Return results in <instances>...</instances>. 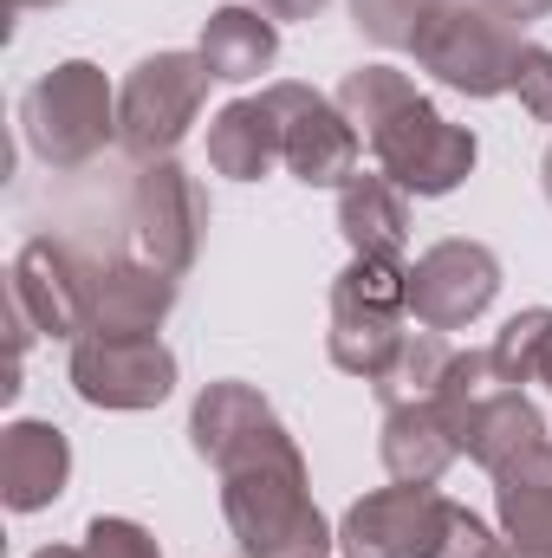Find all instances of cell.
I'll list each match as a JSON object with an SVG mask.
<instances>
[{
  "mask_svg": "<svg viewBox=\"0 0 552 558\" xmlns=\"http://www.w3.org/2000/svg\"><path fill=\"white\" fill-rule=\"evenodd\" d=\"M377 454H384L391 481L435 487V481L455 468L461 441L448 435V422H442V410H435V403H410V410H384V428H377Z\"/></svg>",
  "mask_w": 552,
  "mask_h": 558,
  "instance_id": "17",
  "label": "cell"
},
{
  "mask_svg": "<svg viewBox=\"0 0 552 558\" xmlns=\"http://www.w3.org/2000/svg\"><path fill=\"white\" fill-rule=\"evenodd\" d=\"M279 162V124L267 98H235L208 118V169L228 182H261Z\"/></svg>",
  "mask_w": 552,
  "mask_h": 558,
  "instance_id": "18",
  "label": "cell"
},
{
  "mask_svg": "<svg viewBox=\"0 0 552 558\" xmlns=\"http://www.w3.org/2000/svg\"><path fill=\"white\" fill-rule=\"evenodd\" d=\"M448 364H455V344H448V331H422V325H416L410 338H404V351H397V364H391V371H384L371 390H377V403H384V410L435 403V390H442Z\"/></svg>",
  "mask_w": 552,
  "mask_h": 558,
  "instance_id": "21",
  "label": "cell"
},
{
  "mask_svg": "<svg viewBox=\"0 0 552 558\" xmlns=\"http://www.w3.org/2000/svg\"><path fill=\"white\" fill-rule=\"evenodd\" d=\"M208 85H215V72L202 65V52L163 46V52L137 59L131 78L118 85V143H124V156H137V162L176 156L182 137L195 131L202 105H208Z\"/></svg>",
  "mask_w": 552,
  "mask_h": 558,
  "instance_id": "7",
  "label": "cell"
},
{
  "mask_svg": "<svg viewBox=\"0 0 552 558\" xmlns=\"http://www.w3.org/2000/svg\"><path fill=\"white\" fill-rule=\"evenodd\" d=\"M169 312H176V274L149 267L137 254L92 267V331L98 338H156Z\"/></svg>",
  "mask_w": 552,
  "mask_h": 558,
  "instance_id": "14",
  "label": "cell"
},
{
  "mask_svg": "<svg viewBox=\"0 0 552 558\" xmlns=\"http://www.w3.org/2000/svg\"><path fill=\"white\" fill-rule=\"evenodd\" d=\"M540 441H552L547 416L533 410V397H527V390H507L488 416L475 422V435H468V461L494 474V468H507L514 454H527V448H540Z\"/></svg>",
  "mask_w": 552,
  "mask_h": 558,
  "instance_id": "22",
  "label": "cell"
},
{
  "mask_svg": "<svg viewBox=\"0 0 552 558\" xmlns=\"http://www.w3.org/2000/svg\"><path fill=\"white\" fill-rule=\"evenodd\" d=\"M520 52H527V39L501 13H488L481 0H442L422 20V33H416V46H410L416 65L435 85L461 92V98H501V92H514Z\"/></svg>",
  "mask_w": 552,
  "mask_h": 558,
  "instance_id": "6",
  "label": "cell"
},
{
  "mask_svg": "<svg viewBox=\"0 0 552 558\" xmlns=\"http://www.w3.org/2000/svg\"><path fill=\"white\" fill-rule=\"evenodd\" d=\"M13 13H26V7H59V0H7Z\"/></svg>",
  "mask_w": 552,
  "mask_h": 558,
  "instance_id": "32",
  "label": "cell"
},
{
  "mask_svg": "<svg viewBox=\"0 0 552 558\" xmlns=\"http://www.w3.org/2000/svg\"><path fill=\"white\" fill-rule=\"evenodd\" d=\"M202 65L215 72V85H254L261 72H274L279 59V20H267L261 7L235 0V7H215L202 20V39H195Z\"/></svg>",
  "mask_w": 552,
  "mask_h": 558,
  "instance_id": "16",
  "label": "cell"
},
{
  "mask_svg": "<svg viewBox=\"0 0 552 558\" xmlns=\"http://www.w3.org/2000/svg\"><path fill=\"white\" fill-rule=\"evenodd\" d=\"M72 481V435L59 422L20 416L0 428V500L13 513H46Z\"/></svg>",
  "mask_w": 552,
  "mask_h": 558,
  "instance_id": "13",
  "label": "cell"
},
{
  "mask_svg": "<svg viewBox=\"0 0 552 558\" xmlns=\"http://www.w3.org/2000/svg\"><path fill=\"white\" fill-rule=\"evenodd\" d=\"M332 98L351 118V131L364 137L371 169H384L404 195H422V202L455 195L475 175V162H481L475 131L448 124L416 92L410 72H397V65H358V72H345V85Z\"/></svg>",
  "mask_w": 552,
  "mask_h": 558,
  "instance_id": "2",
  "label": "cell"
},
{
  "mask_svg": "<svg viewBox=\"0 0 552 558\" xmlns=\"http://www.w3.org/2000/svg\"><path fill=\"white\" fill-rule=\"evenodd\" d=\"M435 7H442V0H351V20H358L364 39H377V46H391V52H410L416 33H422V20H429Z\"/></svg>",
  "mask_w": 552,
  "mask_h": 558,
  "instance_id": "24",
  "label": "cell"
},
{
  "mask_svg": "<svg viewBox=\"0 0 552 558\" xmlns=\"http://www.w3.org/2000/svg\"><path fill=\"white\" fill-rule=\"evenodd\" d=\"M540 182H547V202H552V149L540 156Z\"/></svg>",
  "mask_w": 552,
  "mask_h": 558,
  "instance_id": "31",
  "label": "cell"
},
{
  "mask_svg": "<svg viewBox=\"0 0 552 558\" xmlns=\"http://www.w3.org/2000/svg\"><path fill=\"white\" fill-rule=\"evenodd\" d=\"M189 441L221 474V520L241 539V558L338 553V526L312 500L305 454L254 384H241V377L202 384V397L189 410Z\"/></svg>",
  "mask_w": 552,
  "mask_h": 558,
  "instance_id": "1",
  "label": "cell"
},
{
  "mask_svg": "<svg viewBox=\"0 0 552 558\" xmlns=\"http://www.w3.org/2000/svg\"><path fill=\"white\" fill-rule=\"evenodd\" d=\"M488 481H494L501 533H507L514 546H552V441L514 454V461L494 468Z\"/></svg>",
  "mask_w": 552,
  "mask_h": 558,
  "instance_id": "19",
  "label": "cell"
},
{
  "mask_svg": "<svg viewBox=\"0 0 552 558\" xmlns=\"http://www.w3.org/2000/svg\"><path fill=\"white\" fill-rule=\"evenodd\" d=\"M501 299V260L481 241H435L410 267V318L422 331H468Z\"/></svg>",
  "mask_w": 552,
  "mask_h": 558,
  "instance_id": "11",
  "label": "cell"
},
{
  "mask_svg": "<svg viewBox=\"0 0 552 558\" xmlns=\"http://www.w3.org/2000/svg\"><path fill=\"white\" fill-rule=\"evenodd\" d=\"M494 364L507 384H547L552 377V305H527L494 331Z\"/></svg>",
  "mask_w": 552,
  "mask_h": 558,
  "instance_id": "23",
  "label": "cell"
},
{
  "mask_svg": "<svg viewBox=\"0 0 552 558\" xmlns=\"http://www.w3.org/2000/svg\"><path fill=\"white\" fill-rule=\"evenodd\" d=\"M410 338V267L404 260H358L332 279V325L325 351L345 377L377 384Z\"/></svg>",
  "mask_w": 552,
  "mask_h": 558,
  "instance_id": "5",
  "label": "cell"
},
{
  "mask_svg": "<svg viewBox=\"0 0 552 558\" xmlns=\"http://www.w3.org/2000/svg\"><path fill=\"white\" fill-rule=\"evenodd\" d=\"M85 558H163L156 546V533L137 526V520H124V513H98V520H85Z\"/></svg>",
  "mask_w": 552,
  "mask_h": 558,
  "instance_id": "25",
  "label": "cell"
},
{
  "mask_svg": "<svg viewBox=\"0 0 552 558\" xmlns=\"http://www.w3.org/2000/svg\"><path fill=\"white\" fill-rule=\"evenodd\" d=\"M248 7H261L267 20H312V13H325L332 0H248Z\"/></svg>",
  "mask_w": 552,
  "mask_h": 558,
  "instance_id": "28",
  "label": "cell"
},
{
  "mask_svg": "<svg viewBox=\"0 0 552 558\" xmlns=\"http://www.w3.org/2000/svg\"><path fill=\"white\" fill-rule=\"evenodd\" d=\"M488 13H501L507 26H533V20H547L552 13V0H481Z\"/></svg>",
  "mask_w": 552,
  "mask_h": 558,
  "instance_id": "27",
  "label": "cell"
},
{
  "mask_svg": "<svg viewBox=\"0 0 552 558\" xmlns=\"http://www.w3.org/2000/svg\"><path fill=\"white\" fill-rule=\"evenodd\" d=\"M514 98L533 124H552V46H527L514 65Z\"/></svg>",
  "mask_w": 552,
  "mask_h": 558,
  "instance_id": "26",
  "label": "cell"
},
{
  "mask_svg": "<svg viewBox=\"0 0 552 558\" xmlns=\"http://www.w3.org/2000/svg\"><path fill=\"white\" fill-rule=\"evenodd\" d=\"M494 546L481 513L416 481L351 500L338 520V558H494Z\"/></svg>",
  "mask_w": 552,
  "mask_h": 558,
  "instance_id": "3",
  "label": "cell"
},
{
  "mask_svg": "<svg viewBox=\"0 0 552 558\" xmlns=\"http://www.w3.org/2000/svg\"><path fill=\"white\" fill-rule=\"evenodd\" d=\"M494 558H552V546H514V539H501Z\"/></svg>",
  "mask_w": 552,
  "mask_h": 558,
  "instance_id": "29",
  "label": "cell"
},
{
  "mask_svg": "<svg viewBox=\"0 0 552 558\" xmlns=\"http://www.w3.org/2000/svg\"><path fill=\"white\" fill-rule=\"evenodd\" d=\"M33 558H85V546H39Z\"/></svg>",
  "mask_w": 552,
  "mask_h": 558,
  "instance_id": "30",
  "label": "cell"
},
{
  "mask_svg": "<svg viewBox=\"0 0 552 558\" xmlns=\"http://www.w3.org/2000/svg\"><path fill=\"white\" fill-rule=\"evenodd\" d=\"M547 390H552V377H547Z\"/></svg>",
  "mask_w": 552,
  "mask_h": 558,
  "instance_id": "33",
  "label": "cell"
},
{
  "mask_svg": "<svg viewBox=\"0 0 552 558\" xmlns=\"http://www.w3.org/2000/svg\"><path fill=\"white\" fill-rule=\"evenodd\" d=\"M202 234H208L202 182L176 156L137 162V182H131V254L182 279L195 267V254H202Z\"/></svg>",
  "mask_w": 552,
  "mask_h": 558,
  "instance_id": "8",
  "label": "cell"
},
{
  "mask_svg": "<svg viewBox=\"0 0 552 558\" xmlns=\"http://www.w3.org/2000/svg\"><path fill=\"white\" fill-rule=\"evenodd\" d=\"M7 299L26 312V325L39 338H65L79 344L92 331V267L65 247V241H26L13 254V274H7Z\"/></svg>",
  "mask_w": 552,
  "mask_h": 558,
  "instance_id": "12",
  "label": "cell"
},
{
  "mask_svg": "<svg viewBox=\"0 0 552 558\" xmlns=\"http://www.w3.org/2000/svg\"><path fill=\"white\" fill-rule=\"evenodd\" d=\"M79 403L92 410H111V416H137L169 403L176 390V351L163 338H98L85 331L72 344V364H65Z\"/></svg>",
  "mask_w": 552,
  "mask_h": 558,
  "instance_id": "10",
  "label": "cell"
},
{
  "mask_svg": "<svg viewBox=\"0 0 552 558\" xmlns=\"http://www.w3.org/2000/svg\"><path fill=\"white\" fill-rule=\"evenodd\" d=\"M20 137L46 169H85L118 143V92L105 65L92 59H59L39 72L20 98Z\"/></svg>",
  "mask_w": 552,
  "mask_h": 558,
  "instance_id": "4",
  "label": "cell"
},
{
  "mask_svg": "<svg viewBox=\"0 0 552 558\" xmlns=\"http://www.w3.org/2000/svg\"><path fill=\"white\" fill-rule=\"evenodd\" d=\"M507 390H520V384L501 377L494 351H455V364H448V377H442V390H435V410H442V422H448V435L461 441V454H468L475 422L488 416Z\"/></svg>",
  "mask_w": 552,
  "mask_h": 558,
  "instance_id": "20",
  "label": "cell"
},
{
  "mask_svg": "<svg viewBox=\"0 0 552 558\" xmlns=\"http://www.w3.org/2000/svg\"><path fill=\"white\" fill-rule=\"evenodd\" d=\"M338 234L358 260H404L410 247V202L384 169H358L338 189Z\"/></svg>",
  "mask_w": 552,
  "mask_h": 558,
  "instance_id": "15",
  "label": "cell"
},
{
  "mask_svg": "<svg viewBox=\"0 0 552 558\" xmlns=\"http://www.w3.org/2000/svg\"><path fill=\"white\" fill-rule=\"evenodd\" d=\"M261 98H267V111H274V124H279V162L305 189H345L364 169L358 162L364 137L351 131V118L338 111V98H325L312 85H292V78L267 85Z\"/></svg>",
  "mask_w": 552,
  "mask_h": 558,
  "instance_id": "9",
  "label": "cell"
}]
</instances>
